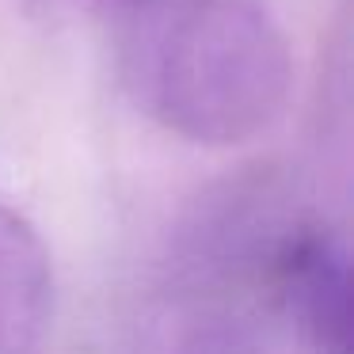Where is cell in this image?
Returning <instances> with one entry per match:
<instances>
[{
	"instance_id": "obj_1",
	"label": "cell",
	"mask_w": 354,
	"mask_h": 354,
	"mask_svg": "<svg viewBox=\"0 0 354 354\" xmlns=\"http://www.w3.org/2000/svg\"><path fill=\"white\" fill-rule=\"evenodd\" d=\"M126 80L164 130L194 145H240L286 111L293 54L255 0H160L130 19Z\"/></svg>"
},
{
	"instance_id": "obj_2",
	"label": "cell",
	"mask_w": 354,
	"mask_h": 354,
	"mask_svg": "<svg viewBox=\"0 0 354 354\" xmlns=\"http://www.w3.org/2000/svg\"><path fill=\"white\" fill-rule=\"evenodd\" d=\"M278 282L297 328L320 354H351L346 252L335 236L313 229L293 236L278 255Z\"/></svg>"
},
{
	"instance_id": "obj_3",
	"label": "cell",
	"mask_w": 354,
	"mask_h": 354,
	"mask_svg": "<svg viewBox=\"0 0 354 354\" xmlns=\"http://www.w3.org/2000/svg\"><path fill=\"white\" fill-rule=\"evenodd\" d=\"M54 313V270L39 232L0 198V354H31Z\"/></svg>"
},
{
	"instance_id": "obj_4",
	"label": "cell",
	"mask_w": 354,
	"mask_h": 354,
	"mask_svg": "<svg viewBox=\"0 0 354 354\" xmlns=\"http://www.w3.org/2000/svg\"><path fill=\"white\" fill-rule=\"evenodd\" d=\"M92 4H95V8H103L107 16H118V19H126V24H130V19H138L141 12L156 8L160 0H92Z\"/></svg>"
}]
</instances>
